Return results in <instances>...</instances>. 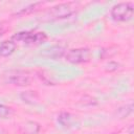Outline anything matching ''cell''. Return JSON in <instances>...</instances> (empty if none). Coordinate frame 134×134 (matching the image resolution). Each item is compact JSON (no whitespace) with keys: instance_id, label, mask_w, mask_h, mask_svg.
I'll return each instance as SVG.
<instances>
[{"instance_id":"1","label":"cell","mask_w":134,"mask_h":134,"mask_svg":"<svg viewBox=\"0 0 134 134\" xmlns=\"http://www.w3.org/2000/svg\"><path fill=\"white\" fill-rule=\"evenodd\" d=\"M133 3L132 2H120L115 4L110 12L113 20L118 22H126L133 17Z\"/></svg>"},{"instance_id":"2","label":"cell","mask_w":134,"mask_h":134,"mask_svg":"<svg viewBox=\"0 0 134 134\" xmlns=\"http://www.w3.org/2000/svg\"><path fill=\"white\" fill-rule=\"evenodd\" d=\"M65 59L67 62L72 64H82L86 63L90 59V50L86 47L73 48L68 50L65 53Z\"/></svg>"},{"instance_id":"3","label":"cell","mask_w":134,"mask_h":134,"mask_svg":"<svg viewBox=\"0 0 134 134\" xmlns=\"http://www.w3.org/2000/svg\"><path fill=\"white\" fill-rule=\"evenodd\" d=\"M75 12V7L73 3H60L52 6L49 10V16L53 19H65L70 17Z\"/></svg>"},{"instance_id":"4","label":"cell","mask_w":134,"mask_h":134,"mask_svg":"<svg viewBox=\"0 0 134 134\" xmlns=\"http://www.w3.org/2000/svg\"><path fill=\"white\" fill-rule=\"evenodd\" d=\"M46 39L44 32H32V31H20L13 36V40L16 42H23L27 44L41 43Z\"/></svg>"},{"instance_id":"5","label":"cell","mask_w":134,"mask_h":134,"mask_svg":"<svg viewBox=\"0 0 134 134\" xmlns=\"http://www.w3.org/2000/svg\"><path fill=\"white\" fill-rule=\"evenodd\" d=\"M65 53V49L62 46H51L43 51V55L50 58V59H59L63 57Z\"/></svg>"},{"instance_id":"6","label":"cell","mask_w":134,"mask_h":134,"mask_svg":"<svg viewBox=\"0 0 134 134\" xmlns=\"http://www.w3.org/2000/svg\"><path fill=\"white\" fill-rule=\"evenodd\" d=\"M8 82L17 86H26L30 83V77L26 74H14L8 77Z\"/></svg>"},{"instance_id":"7","label":"cell","mask_w":134,"mask_h":134,"mask_svg":"<svg viewBox=\"0 0 134 134\" xmlns=\"http://www.w3.org/2000/svg\"><path fill=\"white\" fill-rule=\"evenodd\" d=\"M16 49V43L14 41H3L0 44V55L1 57H8Z\"/></svg>"},{"instance_id":"8","label":"cell","mask_w":134,"mask_h":134,"mask_svg":"<svg viewBox=\"0 0 134 134\" xmlns=\"http://www.w3.org/2000/svg\"><path fill=\"white\" fill-rule=\"evenodd\" d=\"M21 99L26 103V104H37L39 102V94L37 93V91H32V90H28V91H24L20 94Z\"/></svg>"},{"instance_id":"9","label":"cell","mask_w":134,"mask_h":134,"mask_svg":"<svg viewBox=\"0 0 134 134\" xmlns=\"http://www.w3.org/2000/svg\"><path fill=\"white\" fill-rule=\"evenodd\" d=\"M40 130L39 124L35 121H27L23 127H22V134H38Z\"/></svg>"},{"instance_id":"10","label":"cell","mask_w":134,"mask_h":134,"mask_svg":"<svg viewBox=\"0 0 134 134\" xmlns=\"http://www.w3.org/2000/svg\"><path fill=\"white\" fill-rule=\"evenodd\" d=\"M132 112H133V104L130 103V104L119 107L116 111V115L119 118H125V117H128Z\"/></svg>"},{"instance_id":"11","label":"cell","mask_w":134,"mask_h":134,"mask_svg":"<svg viewBox=\"0 0 134 134\" xmlns=\"http://www.w3.org/2000/svg\"><path fill=\"white\" fill-rule=\"evenodd\" d=\"M70 119H71L70 114L67 113V112H62V113H60V115L58 116V121H59L62 126H65V127H66V126H69Z\"/></svg>"},{"instance_id":"12","label":"cell","mask_w":134,"mask_h":134,"mask_svg":"<svg viewBox=\"0 0 134 134\" xmlns=\"http://www.w3.org/2000/svg\"><path fill=\"white\" fill-rule=\"evenodd\" d=\"M12 114V108L0 104V118H7Z\"/></svg>"},{"instance_id":"13","label":"cell","mask_w":134,"mask_h":134,"mask_svg":"<svg viewBox=\"0 0 134 134\" xmlns=\"http://www.w3.org/2000/svg\"><path fill=\"white\" fill-rule=\"evenodd\" d=\"M119 66L120 65L118 63H116L114 61H111V62H109L105 65V69H106V71L112 72V71H116L117 69H119Z\"/></svg>"},{"instance_id":"14","label":"cell","mask_w":134,"mask_h":134,"mask_svg":"<svg viewBox=\"0 0 134 134\" xmlns=\"http://www.w3.org/2000/svg\"><path fill=\"white\" fill-rule=\"evenodd\" d=\"M40 4H41V3H34V4L29 5V6H27L25 9H22L19 14H27V13H30V12L35 10V9H36V7H38V5H40Z\"/></svg>"},{"instance_id":"15","label":"cell","mask_w":134,"mask_h":134,"mask_svg":"<svg viewBox=\"0 0 134 134\" xmlns=\"http://www.w3.org/2000/svg\"><path fill=\"white\" fill-rule=\"evenodd\" d=\"M0 134H5V133H4V131H3L2 129H0Z\"/></svg>"},{"instance_id":"16","label":"cell","mask_w":134,"mask_h":134,"mask_svg":"<svg viewBox=\"0 0 134 134\" xmlns=\"http://www.w3.org/2000/svg\"><path fill=\"white\" fill-rule=\"evenodd\" d=\"M1 35H2V30H0V36H1Z\"/></svg>"}]
</instances>
